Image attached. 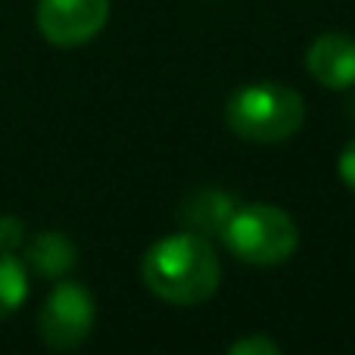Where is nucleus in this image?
I'll return each instance as SVG.
<instances>
[{
	"mask_svg": "<svg viewBox=\"0 0 355 355\" xmlns=\"http://www.w3.org/2000/svg\"><path fill=\"white\" fill-rule=\"evenodd\" d=\"M237 206L240 202L234 200L231 193H225V190L200 187L181 200L178 218H181V225H187V231H196V234H202V237H209V234L225 231L227 218L234 215Z\"/></svg>",
	"mask_w": 355,
	"mask_h": 355,
	"instance_id": "obj_7",
	"label": "nucleus"
},
{
	"mask_svg": "<svg viewBox=\"0 0 355 355\" xmlns=\"http://www.w3.org/2000/svg\"><path fill=\"white\" fill-rule=\"evenodd\" d=\"M225 122L246 144H281L302 128L306 100L281 81H252L227 97Z\"/></svg>",
	"mask_w": 355,
	"mask_h": 355,
	"instance_id": "obj_2",
	"label": "nucleus"
},
{
	"mask_svg": "<svg viewBox=\"0 0 355 355\" xmlns=\"http://www.w3.org/2000/svg\"><path fill=\"white\" fill-rule=\"evenodd\" d=\"M306 69L321 87L346 91L355 85V37L346 31H324L306 50Z\"/></svg>",
	"mask_w": 355,
	"mask_h": 355,
	"instance_id": "obj_6",
	"label": "nucleus"
},
{
	"mask_svg": "<svg viewBox=\"0 0 355 355\" xmlns=\"http://www.w3.org/2000/svg\"><path fill=\"white\" fill-rule=\"evenodd\" d=\"M35 19L53 47H81L110 22V0H37Z\"/></svg>",
	"mask_w": 355,
	"mask_h": 355,
	"instance_id": "obj_5",
	"label": "nucleus"
},
{
	"mask_svg": "<svg viewBox=\"0 0 355 355\" xmlns=\"http://www.w3.org/2000/svg\"><path fill=\"white\" fill-rule=\"evenodd\" d=\"M225 355H284V352L268 334H246V337L234 340Z\"/></svg>",
	"mask_w": 355,
	"mask_h": 355,
	"instance_id": "obj_10",
	"label": "nucleus"
},
{
	"mask_svg": "<svg viewBox=\"0 0 355 355\" xmlns=\"http://www.w3.org/2000/svg\"><path fill=\"white\" fill-rule=\"evenodd\" d=\"M97 306L85 284L60 281L37 309V337L53 352H72L91 337Z\"/></svg>",
	"mask_w": 355,
	"mask_h": 355,
	"instance_id": "obj_4",
	"label": "nucleus"
},
{
	"mask_svg": "<svg viewBox=\"0 0 355 355\" xmlns=\"http://www.w3.org/2000/svg\"><path fill=\"white\" fill-rule=\"evenodd\" d=\"M337 172L343 178L346 187L355 190V141H349L343 147V153H340V159H337Z\"/></svg>",
	"mask_w": 355,
	"mask_h": 355,
	"instance_id": "obj_12",
	"label": "nucleus"
},
{
	"mask_svg": "<svg viewBox=\"0 0 355 355\" xmlns=\"http://www.w3.org/2000/svg\"><path fill=\"white\" fill-rule=\"evenodd\" d=\"M28 296V271L16 252H0V318L12 315Z\"/></svg>",
	"mask_w": 355,
	"mask_h": 355,
	"instance_id": "obj_9",
	"label": "nucleus"
},
{
	"mask_svg": "<svg viewBox=\"0 0 355 355\" xmlns=\"http://www.w3.org/2000/svg\"><path fill=\"white\" fill-rule=\"evenodd\" d=\"M221 237H225L227 250L234 252V259H240L243 265L275 268V265H284L296 252L300 227L281 206L246 202V206L234 209Z\"/></svg>",
	"mask_w": 355,
	"mask_h": 355,
	"instance_id": "obj_3",
	"label": "nucleus"
},
{
	"mask_svg": "<svg viewBox=\"0 0 355 355\" xmlns=\"http://www.w3.org/2000/svg\"><path fill=\"white\" fill-rule=\"evenodd\" d=\"M25 225L16 215H0V252H16L25 243Z\"/></svg>",
	"mask_w": 355,
	"mask_h": 355,
	"instance_id": "obj_11",
	"label": "nucleus"
},
{
	"mask_svg": "<svg viewBox=\"0 0 355 355\" xmlns=\"http://www.w3.org/2000/svg\"><path fill=\"white\" fill-rule=\"evenodd\" d=\"M141 277L156 300L168 306H200L221 284V262L212 240L196 231L159 237L141 259Z\"/></svg>",
	"mask_w": 355,
	"mask_h": 355,
	"instance_id": "obj_1",
	"label": "nucleus"
},
{
	"mask_svg": "<svg viewBox=\"0 0 355 355\" xmlns=\"http://www.w3.org/2000/svg\"><path fill=\"white\" fill-rule=\"evenodd\" d=\"M78 250L62 231H41L25 240V268L37 277H62L75 268Z\"/></svg>",
	"mask_w": 355,
	"mask_h": 355,
	"instance_id": "obj_8",
	"label": "nucleus"
}]
</instances>
